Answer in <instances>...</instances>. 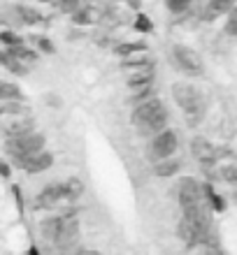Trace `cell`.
Here are the masks:
<instances>
[{"label":"cell","instance_id":"cell-3","mask_svg":"<svg viewBox=\"0 0 237 255\" xmlns=\"http://www.w3.org/2000/svg\"><path fill=\"white\" fill-rule=\"evenodd\" d=\"M47 144V137L37 130H30V132L16 134V137H5V153L9 158H14V162H23L28 155L37 153L40 148H44Z\"/></svg>","mask_w":237,"mask_h":255},{"label":"cell","instance_id":"cell-24","mask_svg":"<svg viewBox=\"0 0 237 255\" xmlns=\"http://www.w3.org/2000/svg\"><path fill=\"white\" fill-rule=\"evenodd\" d=\"M70 16H72V23H75V26H91V23H93V7H88L81 2Z\"/></svg>","mask_w":237,"mask_h":255},{"label":"cell","instance_id":"cell-1","mask_svg":"<svg viewBox=\"0 0 237 255\" xmlns=\"http://www.w3.org/2000/svg\"><path fill=\"white\" fill-rule=\"evenodd\" d=\"M130 121L137 128V132L142 137H151V134L161 132L163 128H168V109L158 98H147L144 102H137L133 107Z\"/></svg>","mask_w":237,"mask_h":255},{"label":"cell","instance_id":"cell-14","mask_svg":"<svg viewBox=\"0 0 237 255\" xmlns=\"http://www.w3.org/2000/svg\"><path fill=\"white\" fill-rule=\"evenodd\" d=\"M58 183H61V200L63 202L75 204L81 195H84V183H81V179H77V176H70V179L58 181Z\"/></svg>","mask_w":237,"mask_h":255},{"label":"cell","instance_id":"cell-35","mask_svg":"<svg viewBox=\"0 0 237 255\" xmlns=\"http://www.w3.org/2000/svg\"><path fill=\"white\" fill-rule=\"evenodd\" d=\"M198 255H205V253H198Z\"/></svg>","mask_w":237,"mask_h":255},{"label":"cell","instance_id":"cell-33","mask_svg":"<svg viewBox=\"0 0 237 255\" xmlns=\"http://www.w3.org/2000/svg\"><path fill=\"white\" fill-rule=\"evenodd\" d=\"M77 255H102V253H98V251H77Z\"/></svg>","mask_w":237,"mask_h":255},{"label":"cell","instance_id":"cell-2","mask_svg":"<svg viewBox=\"0 0 237 255\" xmlns=\"http://www.w3.org/2000/svg\"><path fill=\"white\" fill-rule=\"evenodd\" d=\"M172 98L179 105V109L186 114L191 126H196L205 119L207 100H205V93L200 88H196L193 84H186V81H177V84H172Z\"/></svg>","mask_w":237,"mask_h":255},{"label":"cell","instance_id":"cell-29","mask_svg":"<svg viewBox=\"0 0 237 255\" xmlns=\"http://www.w3.org/2000/svg\"><path fill=\"white\" fill-rule=\"evenodd\" d=\"M84 0H54V5L61 9L63 14H72Z\"/></svg>","mask_w":237,"mask_h":255},{"label":"cell","instance_id":"cell-4","mask_svg":"<svg viewBox=\"0 0 237 255\" xmlns=\"http://www.w3.org/2000/svg\"><path fill=\"white\" fill-rule=\"evenodd\" d=\"M172 63L177 65V70L189 77H203L205 74V63L200 58L196 49L186 47V44H175L172 47Z\"/></svg>","mask_w":237,"mask_h":255},{"label":"cell","instance_id":"cell-34","mask_svg":"<svg viewBox=\"0 0 237 255\" xmlns=\"http://www.w3.org/2000/svg\"><path fill=\"white\" fill-rule=\"evenodd\" d=\"M28 255H42V253L37 251V246H30V249H28Z\"/></svg>","mask_w":237,"mask_h":255},{"label":"cell","instance_id":"cell-8","mask_svg":"<svg viewBox=\"0 0 237 255\" xmlns=\"http://www.w3.org/2000/svg\"><path fill=\"white\" fill-rule=\"evenodd\" d=\"M51 165H54V153H51V151H47V148H40L37 153L28 155L26 160L21 162V167H23V172H26L28 176L42 174V172L51 169Z\"/></svg>","mask_w":237,"mask_h":255},{"label":"cell","instance_id":"cell-25","mask_svg":"<svg viewBox=\"0 0 237 255\" xmlns=\"http://www.w3.org/2000/svg\"><path fill=\"white\" fill-rule=\"evenodd\" d=\"M0 42L5 44V49H12L19 44H26V37H21L14 28H5V30H0Z\"/></svg>","mask_w":237,"mask_h":255},{"label":"cell","instance_id":"cell-13","mask_svg":"<svg viewBox=\"0 0 237 255\" xmlns=\"http://www.w3.org/2000/svg\"><path fill=\"white\" fill-rule=\"evenodd\" d=\"M184 167V162L177 158V155H170V158H163V160H156L151 172L158 176V179H170V176H177L179 169Z\"/></svg>","mask_w":237,"mask_h":255},{"label":"cell","instance_id":"cell-9","mask_svg":"<svg viewBox=\"0 0 237 255\" xmlns=\"http://www.w3.org/2000/svg\"><path fill=\"white\" fill-rule=\"evenodd\" d=\"M12 9H14V14H16V19H19L21 26H44V23H47L44 14L33 5H23V2H21V5H14Z\"/></svg>","mask_w":237,"mask_h":255},{"label":"cell","instance_id":"cell-16","mask_svg":"<svg viewBox=\"0 0 237 255\" xmlns=\"http://www.w3.org/2000/svg\"><path fill=\"white\" fill-rule=\"evenodd\" d=\"M235 9V0H210L207 7H205V19H219V16H226Z\"/></svg>","mask_w":237,"mask_h":255},{"label":"cell","instance_id":"cell-28","mask_svg":"<svg viewBox=\"0 0 237 255\" xmlns=\"http://www.w3.org/2000/svg\"><path fill=\"white\" fill-rule=\"evenodd\" d=\"M130 91H133V95H130V102H133V105H137V102H144L147 98H151V95H154V84H151V86L130 88Z\"/></svg>","mask_w":237,"mask_h":255},{"label":"cell","instance_id":"cell-17","mask_svg":"<svg viewBox=\"0 0 237 255\" xmlns=\"http://www.w3.org/2000/svg\"><path fill=\"white\" fill-rule=\"evenodd\" d=\"M147 67H156V61L149 56V51L128 56V58H123L121 61V70H126V72H133V70H147Z\"/></svg>","mask_w":237,"mask_h":255},{"label":"cell","instance_id":"cell-7","mask_svg":"<svg viewBox=\"0 0 237 255\" xmlns=\"http://www.w3.org/2000/svg\"><path fill=\"white\" fill-rule=\"evenodd\" d=\"M191 153L203 167H214L217 165V146L207 137H193L191 139Z\"/></svg>","mask_w":237,"mask_h":255},{"label":"cell","instance_id":"cell-11","mask_svg":"<svg viewBox=\"0 0 237 255\" xmlns=\"http://www.w3.org/2000/svg\"><path fill=\"white\" fill-rule=\"evenodd\" d=\"M61 200V183H47L44 188L37 193V197H35V209H51L56 207Z\"/></svg>","mask_w":237,"mask_h":255},{"label":"cell","instance_id":"cell-26","mask_svg":"<svg viewBox=\"0 0 237 255\" xmlns=\"http://www.w3.org/2000/svg\"><path fill=\"white\" fill-rule=\"evenodd\" d=\"M193 2L196 0H165V9L170 14H175V16H184L193 7Z\"/></svg>","mask_w":237,"mask_h":255},{"label":"cell","instance_id":"cell-21","mask_svg":"<svg viewBox=\"0 0 237 255\" xmlns=\"http://www.w3.org/2000/svg\"><path fill=\"white\" fill-rule=\"evenodd\" d=\"M0 67H5L7 72H12V74H16V77H23V74H28V65L26 63H21V61H16L9 51H0Z\"/></svg>","mask_w":237,"mask_h":255},{"label":"cell","instance_id":"cell-20","mask_svg":"<svg viewBox=\"0 0 237 255\" xmlns=\"http://www.w3.org/2000/svg\"><path fill=\"white\" fill-rule=\"evenodd\" d=\"M112 51H114L119 58H128V56L149 51V47H147V42H144V40H135V42H119V44H114V49H112Z\"/></svg>","mask_w":237,"mask_h":255},{"label":"cell","instance_id":"cell-10","mask_svg":"<svg viewBox=\"0 0 237 255\" xmlns=\"http://www.w3.org/2000/svg\"><path fill=\"white\" fill-rule=\"evenodd\" d=\"M30 130H35V121L28 114L9 116V121L2 126V132H5V137H16V134L30 132Z\"/></svg>","mask_w":237,"mask_h":255},{"label":"cell","instance_id":"cell-27","mask_svg":"<svg viewBox=\"0 0 237 255\" xmlns=\"http://www.w3.org/2000/svg\"><path fill=\"white\" fill-rule=\"evenodd\" d=\"M133 28H135L137 33H142V35H149V33H154V21L147 16V14H137L135 16V23H133Z\"/></svg>","mask_w":237,"mask_h":255},{"label":"cell","instance_id":"cell-32","mask_svg":"<svg viewBox=\"0 0 237 255\" xmlns=\"http://www.w3.org/2000/svg\"><path fill=\"white\" fill-rule=\"evenodd\" d=\"M0 176H2V179H9V176H12V167H9L2 158H0Z\"/></svg>","mask_w":237,"mask_h":255},{"label":"cell","instance_id":"cell-22","mask_svg":"<svg viewBox=\"0 0 237 255\" xmlns=\"http://www.w3.org/2000/svg\"><path fill=\"white\" fill-rule=\"evenodd\" d=\"M217 174L221 181H226L228 186H235L237 183V165L235 160H228V162H217Z\"/></svg>","mask_w":237,"mask_h":255},{"label":"cell","instance_id":"cell-6","mask_svg":"<svg viewBox=\"0 0 237 255\" xmlns=\"http://www.w3.org/2000/svg\"><path fill=\"white\" fill-rule=\"evenodd\" d=\"M177 200H179L182 209L200 204L203 202V183L198 181L196 176H182L177 183Z\"/></svg>","mask_w":237,"mask_h":255},{"label":"cell","instance_id":"cell-30","mask_svg":"<svg viewBox=\"0 0 237 255\" xmlns=\"http://www.w3.org/2000/svg\"><path fill=\"white\" fill-rule=\"evenodd\" d=\"M228 19H226V26H224V33L228 35V37H235L237 35V14H235V9H233L231 14H226Z\"/></svg>","mask_w":237,"mask_h":255},{"label":"cell","instance_id":"cell-23","mask_svg":"<svg viewBox=\"0 0 237 255\" xmlns=\"http://www.w3.org/2000/svg\"><path fill=\"white\" fill-rule=\"evenodd\" d=\"M26 40H30V47L37 51V54H56V47H54V42L49 40L47 35H30V37H26Z\"/></svg>","mask_w":237,"mask_h":255},{"label":"cell","instance_id":"cell-31","mask_svg":"<svg viewBox=\"0 0 237 255\" xmlns=\"http://www.w3.org/2000/svg\"><path fill=\"white\" fill-rule=\"evenodd\" d=\"M44 105H47V107L58 109L63 105V100H61V95H58V93H47V95H44Z\"/></svg>","mask_w":237,"mask_h":255},{"label":"cell","instance_id":"cell-19","mask_svg":"<svg viewBox=\"0 0 237 255\" xmlns=\"http://www.w3.org/2000/svg\"><path fill=\"white\" fill-rule=\"evenodd\" d=\"M23 88L14 81H2L0 79V102H23Z\"/></svg>","mask_w":237,"mask_h":255},{"label":"cell","instance_id":"cell-5","mask_svg":"<svg viewBox=\"0 0 237 255\" xmlns=\"http://www.w3.org/2000/svg\"><path fill=\"white\" fill-rule=\"evenodd\" d=\"M177 146H179V137H177V130L172 128H163L161 132L151 134V144H149V158L154 162L163 160V158H170V155L177 153Z\"/></svg>","mask_w":237,"mask_h":255},{"label":"cell","instance_id":"cell-18","mask_svg":"<svg viewBox=\"0 0 237 255\" xmlns=\"http://www.w3.org/2000/svg\"><path fill=\"white\" fill-rule=\"evenodd\" d=\"M61 223H63V216H49V218H44V221L40 223V235L47 244L56 242L58 230H61Z\"/></svg>","mask_w":237,"mask_h":255},{"label":"cell","instance_id":"cell-12","mask_svg":"<svg viewBox=\"0 0 237 255\" xmlns=\"http://www.w3.org/2000/svg\"><path fill=\"white\" fill-rule=\"evenodd\" d=\"M203 202L207 204V209H210V211H214V214H224L226 209H228L226 197L221 193H217V188H214L210 181L203 183Z\"/></svg>","mask_w":237,"mask_h":255},{"label":"cell","instance_id":"cell-15","mask_svg":"<svg viewBox=\"0 0 237 255\" xmlns=\"http://www.w3.org/2000/svg\"><path fill=\"white\" fill-rule=\"evenodd\" d=\"M156 81V67H147V70H133L128 72V88H140V86H151Z\"/></svg>","mask_w":237,"mask_h":255}]
</instances>
